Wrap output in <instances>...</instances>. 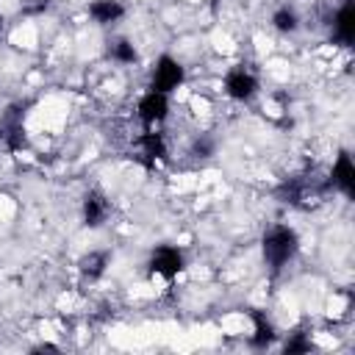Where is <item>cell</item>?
Masks as SVG:
<instances>
[{
    "label": "cell",
    "instance_id": "obj_1",
    "mask_svg": "<svg viewBox=\"0 0 355 355\" xmlns=\"http://www.w3.org/2000/svg\"><path fill=\"white\" fill-rule=\"evenodd\" d=\"M300 241H297V233L288 227V225H275L266 230L263 241H261V250H263V261L272 266V269H283L294 252H297Z\"/></svg>",
    "mask_w": 355,
    "mask_h": 355
},
{
    "label": "cell",
    "instance_id": "obj_2",
    "mask_svg": "<svg viewBox=\"0 0 355 355\" xmlns=\"http://www.w3.org/2000/svg\"><path fill=\"white\" fill-rule=\"evenodd\" d=\"M180 83H183V67H180V61H175L172 55H161V58L155 61V67H153L150 89L169 94V92L178 89Z\"/></svg>",
    "mask_w": 355,
    "mask_h": 355
},
{
    "label": "cell",
    "instance_id": "obj_3",
    "mask_svg": "<svg viewBox=\"0 0 355 355\" xmlns=\"http://www.w3.org/2000/svg\"><path fill=\"white\" fill-rule=\"evenodd\" d=\"M150 269L166 280H172L178 272H183V252L172 244H161L150 255Z\"/></svg>",
    "mask_w": 355,
    "mask_h": 355
},
{
    "label": "cell",
    "instance_id": "obj_4",
    "mask_svg": "<svg viewBox=\"0 0 355 355\" xmlns=\"http://www.w3.org/2000/svg\"><path fill=\"white\" fill-rule=\"evenodd\" d=\"M139 119L144 122V125H158V122H164L166 119V114H169V94H164V92H147L141 100H139Z\"/></svg>",
    "mask_w": 355,
    "mask_h": 355
},
{
    "label": "cell",
    "instance_id": "obj_5",
    "mask_svg": "<svg viewBox=\"0 0 355 355\" xmlns=\"http://www.w3.org/2000/svg\"><path fill=\"white\" fill-rule=\"evenodd\" d=\"M255 92H258V80H255L252 72H247V69H230V72L225 75V94H227L230 100L244 103V100H250Z\"/></svg>",
    "mask_w": 355,
    "mask_h": 355
},
{
    "label": "cell",
    "instance_id": "obj_6",
    "mask_svg": "<svg viewBox=\"0 0 355 355\" xmlns=\"http://www.w3.org/2000/svg\"><path fill=\"white\" fill-rule=\"evenodd\" d=\"M330 183H333L341 194L352 197V189H355V166H352L349 153H338V158H336V164H333V172H330Z\"/></svg>",
    "mask_w": 355,
    "mask_h": 355
},
{
    "label": "cell",
    "instance_id": "obj_7",
    "mask_svg": "<svg viewBox=\"0 0 355 355\" xmlns=\"http://www.w3.org/2000/svg\"><path fill=\"white\" fill-rule=\"evenodd\" d=\"M333 36L338 44L349 47L352 36H355V11H352V0H344V6L338 8L336 19H333Z\"/></svg>",
    "mask_w": 355,
    "mask_h": 355
},
{
    "label": "cell",
    "instance_id": "obj_8",
    "mask_svg": "<svg viewBox=\"0 0 355 355\" xmlns=\"http://www.w3.org/2000/svg\"><path fill=\"white\" fill-rule=\"evenodd\" d=\"M89 14H92L94 22H100V25H111V22L122 19L125 6H122L119 0H94V3L89 6Z\"/></svg>",
    "mask_w": 355,
    "mask_h": 355
},
{
    "label": "cell",
    "instance_id": "obj_9",
    "mask_svg": "<svg viewBox=\"0 0 355 355\" xmlns=\"http://www.w3.org/2000/svg\"><path fill=\"white\" fill-rule=\"evenodd\" d=\"M105 216H108V202H105V197L89 194V197L83 200V222H86L89 227H100V225L105 222Z\"/></svg>",
    "mask_w": 355,
    "mask_h": 355
},
{
    "label": "cell",
    "instance_id": "obj_10",
    "mask_svg": "<svg viewBox=\"0 0 355 355\" xmlns=\"http://www.w3.org/2000/svg\"><path fill=\"white\" fill-rule=\"evenodd\" d=\"M139 150H141V155L147 158V164H155V161H161L164 155H166V141H164V136L161 133H144L141 139H139Z\"/></svg>",
    "mask_w": 355,
    "mask_h": 355
},
{
    "label": "cell",
    "instance_id": "obj_11",
    "mask_svg": "<svg viewBox=\"0 0 355 355\" xmlns=\"http://www.w3.org/2000/svg\"><path fill=\"white\" fill-rule=\"evenodd\" d=\"M252 322H255L252 344H255V347H266V344H272V338H275V327H272V322H269L261 311H252Z\"/></svg>",
    "mask_w": 355,
    "mask_h": 355
},
{
    "label": "cell",
    "instance_id": "obj_12",
    "mask_svg": "<svg viewBox=\"0 0 355 355\" xmlns=\"http://www.w3.org/2000/svg\"><path fill=\"white\" fill-rule=\"evenodd\" d=\"M105 263H108V255L105 252H89L80 258V275L83 277H100L105 272Z\"/></svg>",
    "mask_w": 355,
    "mask_h": 355
},
{
    "label": "cell",
    "instance_id": "obj_13",
    "mask_svg": "<svg viewBox=\"0 0 355 355\" xmlns=\"http://www.w3.org/2000/svg\"><path fill=\"white\" fill-rule=\"evenodd\" d=\"M272 25L280 31V33H294L297 28H300V19H297V11L294 8H288V6H283V8H277L275 14H272Z\"/></svg>",
    "mask_w": 355,
    "mask_h": 355
},
{
    "label": "cell",
    "instance_id": "obj_14",
    "mask_svg": "<svg viewBox=\"0 0 355 355\" xmlns=\"http://www.w3.org/2000/svg\"><path fill=\"white\" fill-rule=\"evenodd\" d=\"M111 58L119 61V64H133L136 61V47L128 39H119V42L111 44Z\"/></svg>",
    "mask_w": 355,
    "mask_h": 355
},
{
    "label": "cell",
    "instance_id": "obj_15",
    "mask_svg": "<svg viewBox=\"0 0 355 355\" xmlns=\"http://www.w3.org/2000/svg\"><path fill=\"white\" fill-rule=\"evenodd\" d=\"M308 349H311V338L305 336H294L291 341L283 344V352H308Z\"/></svg>",
    "mask_w": 355,
    "mask_h": 355
},
{
    "label": "cell",
    "instance_id": "obj_16",
    "mask_svg": "<svg viewBox=\"0 0 355 355\" xmlns=\"http://www.w3.org/2000/svg\"><path fill=\"white\" fill-rule=\"evenodd\" d=\"M0 33H3V17H0Z\"/></svg>",
    "mask_w": 355,
    "mask_h": 355
}]
</instances>
